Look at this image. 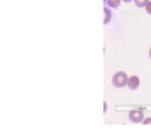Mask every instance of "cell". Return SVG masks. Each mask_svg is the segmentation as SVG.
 I'll use <instances>...</instances> for the list:
<instances>
[{
    "instance_id": "obj_4",
    "label": "cell",
    "mask_w": 151,
    "mask_h": 139,
    "mask_svg": "<svg viewBox=\"0 0 151 139\" xmlns=\"http://www.w3.org/2000/svg\"><path fill=\"white\" fill-rule=\"evenodd\" d=\"M104 15H105V17H104V24H109L110 20H111V12H110L109 8H106V7L104 8Z\"/></svg>"
},
{
    "instance_id": "obj_6",
    "label": "cell",
    "mask_w": 151,
    "mask_h": 139,
    "mask_svg": "<svg viewBox=\"0 0 151 139\" xmlns=\"http://www.w3.org/2000/svg\"><path fill=\"white\" fill-rule=\"evenodd\" d=\"M150 0H134V3H135V5L138 8H145V5L149 3Z\"/></svg>"
},
{
    "instance_id": "obj_2",
    "label": "cell",
    "mask_w": 151,
    "mask_h": 139,
    "mask_svg": "<svg viewBox=\"0 0 151 139\" xmlns=\"http://www.w3.org/2000/svg\"><path fill=\"white\" fill-rule=\"evenodd\" d=\"M129 119L134 123H142L145 119V114L142 110H130L129 111Z\"/></svg>"
},
{
    "instance_id": "obj_10",
    "label": "cell",
    "mask_w": 151,
    "mask_h": 139,
    "mask_svg": "<svg viewBox=\"0 0 151 139\" xmlns=\"http://www.w3.org/2000/svg\"><path fill=\"white\" fill-rule=\"evenodd\" d=\"M122 1H125V3H130V1H134V0H122Z\"/></svg>"
},
{
    "instance_id": "obj_9",
    "label": "cell",
    "mask_w": 151,
    "mask_h": 139,
    "mask_svg": "<svg viewBox=\"0 0 151 139\" xmlns=\"http://www.w3.org/2000/svg\"><path fill=\"white\" fill-rule=\"evenodd\" d=\"M104 110H105V111L107 110V105H106V103H104Z\"/></svg>"
},
{
    "instance_id": "obj_5",
    "label": "cell",
    "mask_w": 151,
    "mask_h": 139,
    "mask_svg": "<svg viewBox=\"0 0 151 139\" xmlns=\"http://www.w3.org/2000/svg\"><path fill=\"white\" fill-rule=\"evenodd\" d=\"M121 1H122V0H106L107 5H110L111 8H118L121 4Z\"/></svg>"
},
{
    "instance_id": "obj_1",
    "label": "cell",
    "mask_w": 151,
    "mask_h": 139,
    "mask_svg": "<svg viewBox=\"0 0 151 139\" xmlns=\"http://www.w3.org/2000/svg\"><path fill=\"white\" fill-rule=\"evenodd\" d=\"M127 81H129V77L125 72H117V73H114V76H113V78H111V82L115 87L126 86Z\"/></svg>"
},
{
    "instance_id": "obj_11",
    "label": "cell",
    "mask_w": 151,
    "mask_h": 139,
    "mask_svg": "<svg viewBox=\"0 0 151 139\" xmlns=\"http://www.w3.org/2000/svg\"><path fill=\"white\" fill-rule=\"evenodd\" d=\"M149 54H150V58H151V49H150V53H149Z\"/></svg>"
},
{
    "instance_id": "obj_8",
    "label": "cell",
    "mask_w": 151,
    "mask_h": 139,
    "mask_svg": "<svg viewBox=\"0 0 151 139\" xmlns=\"http://www.w3.org/2000/svg\"><path fill=\"white\" fill-rule=\"evenodd\" d=\"M142 123H143V125H151V117H150V118H145Z\"/></svg>"
},
{
    "instance_id": "obj_3",
    "label": "cell",
    "mask_w": 151,
    "mask_h": 139,
    "mask_svg": "<svg viewBox=\"0 0 151 139\" xmlns=\"http://www.w3.org/2000/svg\"><path fill=\"white\" fill-rule=\"evenodd\" d=\"M139 84H141V80H139L138 76H131L129 77V81H127V87L130 90H135L139 87Z\"/></svg>"
},
{
    "instance_id": "obj_7",
    "label": "cell",
    "mask_w": 151,
    "mask_h": 139,
    "mask_svg": "<svg viewBox=\"0 0 151 139\" xmlns=\"http://www.w3.org/2000/svg\"><path fill=\"white\" fill-rule=\"evenodd\" d=\"M145 9H146V12L149 13V15H151V0L147 3L146 5H145Z\"/></svg>"
}]
</instances>
